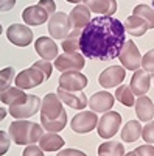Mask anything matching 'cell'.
Masks as SVG:
<instances>
[{"label":"cell","mask_w":154,"mask_h":156,"mask_svg":"<svg viewBox=\"0 0 154 156\" xmlns=\"http://www.w3.org/2000/svg\"><path fill=\"white\" fill-rule=\"evenodd\" d=\"M115 100H118L123 106H128V108L134 106V103H135V98H134L131 87L126 86V84H121V86L117 87V90H115Z\"/></svg>","instance_id":"cell-28"},{"label":"cell","mask_w":154,"mask_h":156,"mask_svg":"<svg viewBox=\"0 0 154 156\" xmlns=\"http://www.w3.org/2000/svg\"><path fill=\"white\" fill-rule=\"evenodd\" d=\"M142 125H140V120H129L126 122V125L121 128V140L131 144V142H135L140 134H142Z\"/></svg>","instance_id":"cell-24"},{"label":"cell","mask_w":154,"mask_h":156,"mask_svg":"<svg viewBox=\"0 0 154 156\" xmlns=\"http://www.w3.org/2000/svg\"><path fill=\"white\" fill-rule=\"evenodd\" d=\"M69 3H81V0H67Z\"/></svg>","instance_id":"cell-42"},{"label":"cell","mask_w":154,"mask_h":156,"mask_svg":"<svg viewBox=\"0 0 154 156\" xmlns=\"http://www.w3.org/2000/svg\"><path fill=\"white\" fill-rule=\"evenodd\" d=\"M89 2V0H81V3H87Z\"/></svg>","instance_id":"cell-44"},{"label":"cell","mask_w":154,"mask_h":156,"mask_svg":"<svg viewBox=\"0 0 154 156\" xmlns=\"http://www.w3.org/2000/svg\"><path fill=\"white\" fill-rule=\"evenodd\" d=\"M84 64H86V61L81 53H62V55L56 56L53 66L59 72H70V70L80 72L84 67Z\"/></svg>","instance_id":"cell-10"},{"label":"cell","mask_w":154,"mask_h":156,"mask_svg":"<svg viewBox=\"0 0 154 156\" xmlns=\"http://www.w3.org/2000/svg\"><path fill=\"white\" fill-rule=\"evenodd\" d=\"M135 156H154V147L151 144H146V145H140L134 150Z\"/></svg>","instance_id":"cell-36"},{"label":"cell","mask_w":154,"mask_h":156,"mask_svg":"<svg viewBox=\"0 0 154 156\" xmlns=\"http://www.w3.org/2000/svg\"><path fill=\"white\" fill-rule=\"evenodd\" d=\"M41 125L48 133H59L67 125V112L64 111L59 117H55V119H41Z\"/></svg>","instance_id":"cell-25"},{"label":"cell","mask_w":154,"mask_h":156,"mask_svg":"<svg viewBox=\"0 0 154 156\" xmlns=\"http://www.w3.org/2000/svg\"><path fill=\"white\" fill-rule=\"evenodd\" d=\"M16 5V0H0V11H9Z\"/></svg>","instance_id":"cell-40"},{"label":"cell","mask_w":154,"mask_h":156,"mask_svg":"<svg viewBox=\"0 0 154 156\" xmlns=\"http://www.w3.org/2000/svg\"><path fill=\"white\" fill-rule=\"evenodd\" d=\"M64 111V103L58 97V94H47L41 103V119H55L59 117Z\"/></svg>","instance_id":"cell-12"},{"label":"cell","mask_w":154,"mask_h":156,"mask_svg":"<svg viewBox=\"0 0 154 156\" xmlns=\"http://www.w3.org/2000/svg\"><path fill=\"white\" fill-rule=\"evenodd\" d=\"M58 97L61 98L62 103H66L69 108L73 109H84L87 106V97L84 92L78 90V92H70V90H64L62 87H58Z\"/></svg>","instance_id":"cell-19"},{"label":"cell","mask_w":154,"mask_h":156,"mask_svg":"<svg viewBox=\"0 0 154 156\" xmlns=\"http://www.w3.org/2000/svg\"><path fill=\"white\" fill-rule=\"evenodd\" d=\"M86 6L95 14L114 16L117 11V0H89Z\"/></svg>","instance_id":"cell-21"},{"label":"cell","mask_w":154,"mask_h":156,"mask_svg":"<svg viewBox=\"0 0 154 156\" xmlns=\"http://www.w3.org/2000/svg\"><path fill=\"white\" fill-rule=\"evenodd\" d=\"M22 156H44V150L41 147L31 144V145H27V148L23 150Z\"/></svg>","instance_id":"cell-37"},{"label":"cell","mask_w":154,"mask_h":156,"mask_svg":"<svg viewBox=\"0 0 154 156\" xmlns=\"http://www.w3.org/2000/svg\"><path fill=\"white\" fill-rule=\"evenodd\" d=\"M123 27H125V31H128L131 36H143L149 30L148 23L143 19H140L139 16H134V14L125 20Z\"/></svg>","instance_id":"cell-22"},{"label":"cell","mask_w":154,"mask_h":156,"mask_svg":"<svg viewBox=\"0 0 154 156\" xmlns=\"http://www.w3.org/2000/svg\"><path fill=\"white\" fill-rule=\"evenodd\" d=\"M142 137L146 144H154V120L148 122L143 128H142Z\"/></svg>","instance_id":"cell-34"},{"label":"cell","mask_w":154,"mask_h":156,"mask_svg":"<svg viewBox=\"0 0 154 156\" xmlns=\"http://www.w3.org/2000/svg\"><path fill=\"white\" fill-rule=\"evenodd\" d=\"M34 50H36V53L39 55L42 59H45V61L56 59V56H58V45H56V42L51 37H47V36L37 37V41L34 42Z\"/></svg>","instance_id":"cell-18"},{"label":"cell","mask_w":154,"mask_h":156,"mask_svg":"<svg viewBox=\"0 0 154 156\" xmlns=\"http://www.w3.org/2000/svg\"><path fill=\"white\" fill-rule=\"evenodd\" d=\"M23 94H25L23 89H20L17 86H9L8 89H5V90L0 92V100H2V103L11 105V103H14L17 98H20Z\"/></svg>","instance_id":"cell-30"},{"label":"cell","mask_w":154,"mask_h":156,"mask_svg":"<svg viewBox=\"0 0 154 156\" xmlns=\"http://www.w3.org/2000/svg\"><path fill=\"white\" fill-rule=\"evenodd\" d=\"M149 84H151V73L143 69H137L131 78L129 87L134 95L140 97V95H146V92L149 90Z\"/></svg>","instance_id":"cell-16"},{"label":"cell","mask_w":154,"mask_h":156,"mask_svg":"<svg viewBox=\"0 0 154 156\" xmlns=\"http://www.w3.org/2000/svg\"><path fill=\"white\" fill-rule=\"evenodd\" d=\"M125 147L121 142H115V140H108L103 142V144L98 147V154L100 156H123Z\"/></svg>","instance_id":"cell-26"},{"label":"cell","mask_w":154,"mask_h":156,"mask_svg":"<svg viewBox=\"0 0 154 156\" xmlns=\"http://www.w3.org/2000/svg\"><path fill=\"white\" fill-rule=\"evenodd\" d=\"M125 76H126V69L123 66H111L100 73L98 83L104 89H111L115 86H120L125 80Z\"/></svg>","instance_id":"cell-11"},{"label":"cell","mask_w":154,"mask_h":156,"mask_svg":"<svg viewBox=\"0 0 154 156\" xmlns=\"http://www.w3.org/2000/svg\"><path fill=\"white\" fill-rule=\"evenodd\" d=\"M72 129L78 134L91 133L98 125V115L94 111H81L72 119Z\"/></svg>","instance_id":"cell-8"},{"label":"cell","mask_w":154,"mask_h":156,"mask_svg":"<svg viewBox=\"0 0 154 156\" xmlns=\"http://www.w3.org/2000/svg\"><path fill=\"white\" fill-rule=\"evenodd\" d=\"M6 37L11 44L17 47H27L33 42V31L31 28H28V25L12 23L6 30Z\"/></svg>","instance_id":"cell-7"},{"label":"cell","mask_w":154,"mask_h":156,"mask_svg":"<svg viewBox=\"0 0 154 156\" xmlns=\"http://www.w3.org/2000/svg\"><path fill=\"white\" fill-rule=\"evenodd\" d=\"M39 147L44 151H58L64 147V139L58 133H47L41 136Z\"/></svg>","instance_id":"cell-23"},{"label":"cell","mask_w":154,"mask_h":156,"mask_svg":"<svg viewBox=\"0 0 154 156\" xmlns=\"http://www.w3.org/2000/svg\"><path fill=\"white\" fill-rule=\"evenodd\" d=\"M41 98L33 94H23L14 103L9 105L8 112L14 117V120H27L31 115H36L41 109Z\"/></svg>","instance_id":"cell-3"},{"label":"cell","mask_w":154,"mask_h":156,"mask_svg":"<svg viewBox=\"0 0 154 156\" xmlns=\"http://www.w3.org/2000/svg\"><path fill=\"white\" fill-rule=\"evenodd\" d=\"M70 22L66 12H55L48 19V33L56 41H64L70 33Z\"/></svg>","instance_id":"cell-5"},{"label":"cell","mask_w":154,"mask_h":156,"mask_svg":"<svg viewBox=\"0 0 154 156\" xmlns=\"http://www.w3.org/2000/svg\"><path fill=\"white\" fill-rule=\"evenodd\" d=\"M134 16H139L140 19H143L148 23V28L152 30L154 28V9L148 5H137L132 11Z\"/></svg>","instance_id":"cell-29"},{"label":"cell","mask_w":154,"mask_h":156,"mask_svg":"<svg viewBox=\"0 0 154 156\" xmlns=\"http://www.w3.org/2000/svg\"><path fill=\"white\" fill-rule=\"evenodd\" d=\"M118 59L121 62V66L128 70H137L140 69V64H142V56H140V51L137 48V45L132 41H125L121 50H120V55Z\"/></svg>","instance_id":"cell-6"},{"label":"cell","mask_w":154,"mask_h":156,"mask_svg":"<svg viewBox=\"0 0 154 156\" xmlns=\"http://www.w3.org/2000/svg\"><path fill=\"white\" fill-rule=\"evenodd\" d=\"M9 144H11L9 136L5 131H0V156H3L9 150Z\"/></svg>","instance_id":"cell-35"},{"label":"cell","mask_w":154,"mask_h":156,"mask_svg":"<svg viewBox=\"0 0 154 156\" xmlns=\"http://www.w3.org/2000/svg\"><path fill=\"white\" fill-rule=\"evenodd\" d=\"M22 19L30 27H37V25L45 23L50 19V14L44 9V6L37 3V5H31L28 8H25L22 12Z\"/></svg>","instance_id":"cell-15"},{"label":"cell","mask_w":154,"mask_h":156,"mask_svg":"<svg viewBox=\"0 0 154 156\" xmlns=\"http://www.w3.org/2000/svg\"><path fill=\"white\" fill-rule=\"evenodd\" d=\"M14 81H16V86L20 87V89H33L36 86L42 84L47 80H45L44 73L39 69L31 66L30 69H25V70L19 72L16 75V78H14Z\"/></svg>","instance_id":"cell-9"},{"label":"cell","mask_w":154,"mask_h":156,"mask_svg":"<svg viewBox=\"0 0 154 156\" xmlns=\"http://www.w3.org/2000/svg\"><path fill=\"white\" fill-rule=\"evenodd\" d=\"M123 156H135V153L134 151H129V153H125Z\"/></svg>","instance_id":"cell-43"},{"label":"cell","mask_w":154,"mask_h":156,"mask_svg":"<svg viewBox=\"0 0 154 156\" xmlns=\"http://www.w3.org/2000/svg\"><path fill=\"white\" fill-rule=\"evenodd\" d=\"M5 117H6V109L3 106H0V122H2Z\"/></svg>","instance_id":"cell-41"},{"label":"cell","mask_w":154,"mask_h":156,"mask_svg":"<svg viewBox=\"0 0 154 156\" xmlns=\"http://www.w3.org/2000/svg\"><path fill=\"white\" fill-rule=\"evenodd\" d=\"M83 30L76 28V30H70L69 36L62 41V48L64 53H78L80 50V36H81Z\"/></svg>","instance_id":"cell-27"},{"label":"cell","mask_w":154,"mask_h":156,"mask_svg":"<svg viewBox=\"0 0 154 156\" xmlns=\"http://www.w3.org/2000/svg\"><path fill=\"white\" fill-rule=\"evenodd\" d=\"M8 134L16 145H31L39 142L41 136L44 134V128L34 122L14 120L8 128Z\"/></svg>","instance_id":"cell-2"},{"label":"cell","mask_w":154,"mask_h":156,"mask_svg":"<svg viewBox=\"0 0 154 156\" xmlns=\"http://www.w3.org/2000/svg\"><path fill=\"white\" fill-rule=\"evenodd\" d=\"M91 20H92L91 19V9H89L84 3L76 5L70 11V14H69V22H70V28L72 30H76V28L84 30Z\"/></svg>","instance_id":"cell-17"},{"label":"cell","mask_w":154,"mask_h":156,"mask_svg":"<svg viewBox=\"0 0 154 156\" xmlns=\"http://www.w3.org/2000/svg\"><path fill=\"white\" fill-rule=\"evenodd\" d=\"M114 101H115V97L112 94H109L108 90H100V92H97L91 97V100L87 101V105L91 106V109L94 112L104 114V112L112 109Z\"/></svg>","instance_id":"cell-14"},{"label":"cell","mask_w":154,"mask_h":156,"mask_svg":"<svg viewBox=\"0 0 154 156\" xmlns=\"http://www.w3.org/2000/svg\"><path fill=\"white\" fill-rule=\"evenodd\" d=\"M86 86H87L86 75L76 72V70L62 72V75L59 76V87H62L64 90L78 92V90H83Z\"/></svg>","instance_id":"cell-13"},{"label":"cell","mask_w":154,"mask_h":156,"mask_svg":"<svg viewBox=\"0 0 154 156\" xmlns=\"http://www.w3.org/2000/svg\"><path fill=\"white\" fill-rule=\"evenodd\" d=\"M56 156H87V154L81 150H76V148H64Z\"/></svg>","instance_id":"cell-39"},{"label":"cell","mask_w":154,"mask_h":156,"mask_svg":"<svg viewBox=\"0 0 154 156\" xmlns=\"http://www.w3.org/2000/svg\"><path fill=\"white\" fill-rule=\"evenodd\" d=\"M120 126H121V115L117 111H108L98 119L97 131L101 139H111L117 134Z\"/></svg>","instance_id":"cell-4"},{"label":"cell","mask_w":154,"mask_h":156,"mask_svg":"<svg viewBox=\"0 0 154 156\" xmlns=\"http://www.w3.org/2000/svg\"><path fill=\"white\" fill-rule=\"evenodd\" d=\"M14 78H16V72L12 67H5L0 70V92L8 89L11 83L14 81Z\"/></svg>","instance_id":"cell-31"},{"label":"cell","mask_w":154,"mask_h":156,"mask_svg":"<svg viewBox=\"0 0 154 156\" xmlns=\"http://www.w3.org/2000/svg\"><path fill=\"white\" fill-rule=\"evenodd\" d=\"M135 115L140 122H151L152 117H154V105H152V100L146 95H140L135 103Z\"/></svg>","instance_id":"cell-20"},{"label":"cell","mask_w":154,"mask_h":156,"mask_svg":"<svg viewBox=\"0 0 154 156\" xmlns=\"http://www.w3.org/2000/svg\"><path fill=\"white\" fill-rule=\"evenodd\" d=\"M140 66H142L143 70H146L149 73L154 72V48L146 51V53L142 56V64H140Z\"/></svg>","instance_id":"cell-32"},{"label":"cell","mask_w":154,"mask_h":156,"mask_svg":"<svg viewBox=\"0 0 154 156\" xmlns=\"http://www.w3.org/2000/svg\"><path fill=\"white\" fill-rule=\"evenodd\" d=\"M39 5L44 6V9L48 12L50 16L56 12V2L55 0H39Z\"/></svg>","instance_id":"cell-38"},{"label":"cell","mask_w":154,"mask_h":156,"mask_svg":"<svg viewBox=\"0 0 154 156\" xmlns=\"http://www.w3.org/2000/svg\"><path fill=\"white\" fill-rule=\"evenodd\" d=\"M2 31H3V28H2V25H0V34H2Z\"/></svg>","instance_id":"cell-45"},{"label":"cell","mask_w":154,"mask_h":156,"mask_svg":"<svg viewBox=\"0 0 154 156\" xmlns=\"http://www.w3.org/2000/svg\"><path fill=\"white\" fill-rule=\"evenodd\" d=\"M126 41L123 23L112 16L94 17L80 36L81 53L91 59L111 61L118 58Z\"/></svg>","instance_id":"cell-1"},{"label":"cell","mask_w":154,"mask_h":156,"mask_svg":"<svg viewBox=\"0 0 154 156\" xmlns=\"http://www.w3.org/2000/svg\"><path fill=\"white\" fill-rule=\"evenodd\" d=\"M33 67L39 69V70L44 73L45 80H48L50 75H51V70H53V64H51L50 61H45V59H39V61H36V62L33 64Z\"/></svg>","instance_id":"cell-33"}]
</instances>
